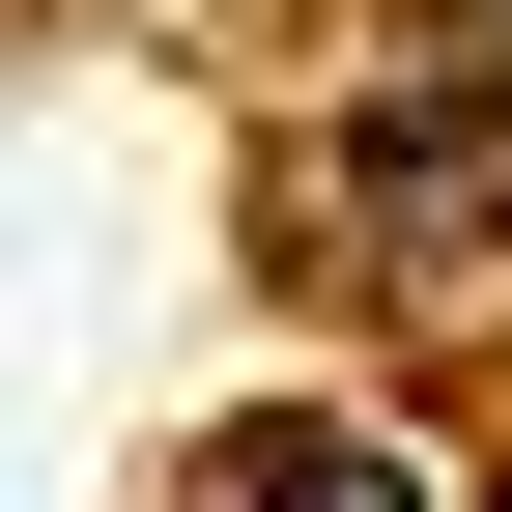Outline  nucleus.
I'll return each instance as SVG.
<instances>
[{"mask_svg":"<svg viewBox=\"0 0 512 512\" xmlns=\"http://www.w3.org/2000/svg\"><path fill=\"white\" fill-rule=\"evenodd\" d=\"M171 512H427V456H399V427H200V456H171Z\"/></svg>","mask_w":512,"mask_h":512,"instance_id":"nucleus-1","label":"nucleus"}]
</instances>
